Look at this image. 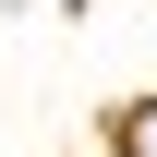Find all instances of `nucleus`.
<instances>
[{"instance_id": "f257e3e1", "label": "nucleus", "mask_w": 157, "mask_h": 157, "mask_svg": "<svg viewBox=\"0 0 157 157\" xmlns=\"http://www.w3.org/2000/svg\"><path fill=\"white\" fill-rule=\"evenodd\" d=\"M121 157H157V97H145L133 121H121Z\"/></svg>"}]
</instances>
